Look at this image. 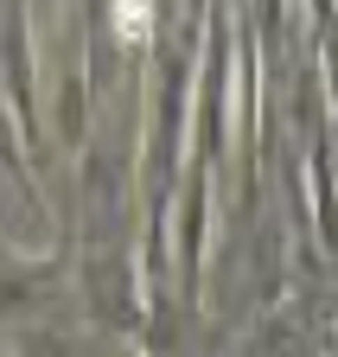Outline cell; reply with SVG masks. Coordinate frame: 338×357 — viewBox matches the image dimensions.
Here are the masks:
<instances>
[{
	"label": "cell",
	"instance_id": "6da1fadb",
	"mask_svg": "<svg viewBox=\"0 0 338 357\" xmlns=\"http://www.w3.org/2000/svg\"><path fill=\"white\" fill-rule=\"evenodd\" d=\"M147 20H153V13H147V0H115V32L128 38V45L147 38Z\"/></svg>",
	"mask_w": 338,
	"mask_h": 357
}]
</instances>
